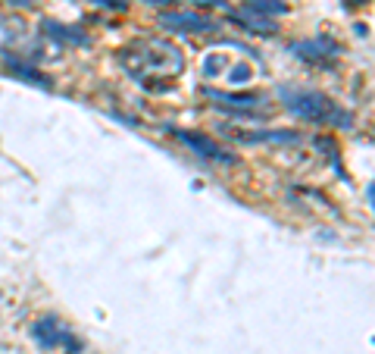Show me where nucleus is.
<instances>
[{"label": "nucleus", "instance_id": "nucleus-2", "mask_svg": "<svg viewBox=\"0 0 375 354\" xmlns=\"http://www.w3.org/2000/svg\"><path fill=\"white\" fill-rule=\"evenodd\" d=\"M278 97L285 101V110L294 113L303 122H316V126H350V113L341 110L328 95L312 88H278Z\"/></svg>", "mask_w": 375, "mask_h": 354}, {"label": "nucleus", "instance_id": "nucleus-6", "mask_svg": "<svg viewBox=\"0 0 375 354\" xmlns=\"http://www.w3.org/2000/svg\"><path fill=\"white\" fill-rule=\"evenodd\" d=\"M172 135H175V138H178L185 147H191L197 157H203V160H212V163H238V157L225 154L222 147L216 145V141L206 138V135H200V132H181V129H172Z\"/></svg>", "mask_w": 375, "mask_h": 354}, {"label": "nucleus", "instance_id": "nucleus-15", "mask_svg": "<svg viewBox=\"0 0 375 354\" xmlns=\"http://www.w3.org/2000/svg\"><path fill=\"white\" fill-rule=\"evenodd\" d=\"M141 3H150V7H172L175 0H141Z\"/></svg>", "mask_w": 375, "mask_h": 354}, {"label": "nucleus", "instance_id": "nucleus-7", "mask_svg": "<svg viewBox=\"0 0 375 354\" xmlns=\"http://www.w3.org/2000/svg\"><path fill=\"white\" fill-rule=\"evenodd\" d=\"M31 335H35V341L41 348H56V345H69L75 351L78 348V341L69 335V329L62 326L56 316H41V320L31 326Z\"/></svg>", "mask_w": 375, "mask_h": 354}, {"label": "nucleus", "instance_id": "nucleus-13", "mask_svg": "<svg viewBox=\"0 0 375 354\" xmlns=\"http://www.w3.org/2000/svg\"><path fill=\"white\" fill-rule=\"evenodd\" d=\"M47 32L60 41H69V45H88V38L81 32H72L69 26H56V22H47Z\"/></svg>", "mask_w": 375, "mask_h": 354}, {"label": "nucleus", "instance_id": "nucleus-9", "mask_svg": "<svg viewBox=\"0 0 375 354\" xmlns=\"http://www.w3.org/2000/svg\"><path fill=\"white\" fill-rule=\"evenodd\" d=\"M31 41V32L19 16H0V51H25Z\"/></svg>", "mask_w": 375, "mask_h": 354}, {"label": "nucleus", "instance_id": "nucleus-14", "mask_svg": "<svg viewBox=\"0 0 375 354\" xmlns=\"http://www.w3.org/2000/svg\"><path fill=\"white\" fill-rule=\"evenodd\" d=\"M91 3H97V7H106V10H116V13H122L128 3L125 0H91Z\"/></svg>", "mask_w": 375, "mask_h": 354}, {"label": "nucleus", "instance_id": "nucleus-3", "mask_svg": "<svg viewBox=\"0 0 375 354\" xmlns=\"http://www.w3.org/2000/svg\"><path fill=\"white\" fill-rule=\"evenodd\" d=\"M203 76L238 88V85L253 82L256 70H253V63H247V60H241V57H231V54H222V51H210L203 60Z\"/></svg>", "mask_w": 375, "mask_h": 354}, {"label": "nucleus", "instance_id": "nucleus-1", "mask_svg": "<svg viewBox=\"0 0 375 354\" xmlns=\"http://www.w3.org/2000/svg\"><path fill=\"white\" fill-rule=\"evenodd\" d=\"M119 63L138 79V82H150V79H175L185 70V54L178 45L166 38H138L128 47L119 51Z\"/></svg>", "mask_w": 375, "mask_h": 354}, {"label": "nucleus", "instance_id": "nucleus-4", "mask_svg": "<svg viewBox=\"0 0 375 354\" xmlns=\"http://www.w3.org/2000/svg\"><path fill=\"white\" fill-rule=\"evenodd\" d=\"M156 26L166 29V32H181V35H206L216 32V19L203 13H194V10H169V13H160Z\"/></svg>", "mask_w": 375, "mask_h": 354}, {"label": "nucleus", "instance_id": "nucleus-8", "mask_svg": "<svg viewBox=\"0 0 375 354\" xmlns=\"http://www.w3.org/2000/svg\"><path fill=\"white\" fill-rule=\"evenodd\" d=\"M291 54H297V57H300V60H306V63L328 66L331 60H338L341 47L331 45L328 38H316V41H297V45H291Z\"/></svg>", "mask_w": 375, "mask_h": 354}, {"label": "nucleus", "instance_id": "nucleus-5", "mask_svg": "<svg viewBox=\"0 0 375 354\" xmlns=\"http://www.w3.org/2000/svg\"><path fill=\"white\" fill-rule=\"evenodd\" d=\"M203 97L212 107H222V110L238 113V116H256L260 110H266V97H260V95H231V91L203 88Z\"/></svg>", "mask_w": 375, "mask_h": 354}, {"label": "nucleus", "instance_id": "nucleus-10", "mask_svg": "<svg viewBox=\"0 0 375 354\" xmlns=\"http://www.w3.org/2000/svg\"><path fill=\"white\" fill-rule=\"evenodd\" d=\"M231 22H238L241 29H247V32H253V35H275L278 32V26H275L269 16H262V13H256V10H250V7H238V10H231Z\"/></svg>", "mask_w": 375, "mask_h": 354}, {"label": "nucleus", "instance_id": "nucleus-11", "mask_svg": "<svg viewBox=\"0 0 375 354\" xmlns=\"http://www.w3.org/2000/svg\"><path fill=\"white\" fill-rule=\"evenodd\" d=\"M241 141H278V145H297L300 135L297 132H288V129H281V132H253V135H238Z\"/></svg>", "mask_w": 375, "mask_h": 354}, {"label": "nucleus", "instance_id": "nucleus-16", "mask_svg": "<svg viewBox=\"0 0 375 354\" xmlns=\"http://www.w3.org/2000/svg\"><path fill=\"white\" fill-rule=\"evenodd\" d=\"M197 3H203V7H222L225 0H197Z\"/></svg>", "mask_w": 375, "mask_h": 354}, {"label": "nucleus", "instance_id": "nucleus-12", "mask_svg": "<svg viewBox=\"0 0 375 354\" xmlns=\"http://www.w3.org/2000/svg\"><path fill=\"white\" fill-rule=\"evenodd\" d=\"M244 7L256 10V13H262V16L288 13V3H285V0H247V3H244Z\"/></svg>", "mask_w": 375, "mask_h": 354}]
</instances>
